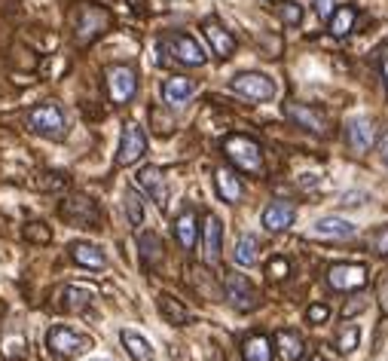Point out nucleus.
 <instances>
[{
	"mask_svg": "<svg viewBox=\"0 0 388 361\" xmlns=\"http://www.w3.org/2000/svg\"><path fill=\"white\" fill-rule=\"evenodd\" d=\"M223 294H227V300L236 306V309H242V313H251L254 306H257V288H254L248 278L244 276H239V273H230L227 278H223Z\"/></svg>",
	"mask_w": 388,
	"mask_h": 361,
	"instance_id": "obj_10",
	"label": "nucleus"
},
{
	"mask_svg": "<svg viewBox=\"0 0 388 361\" xmlns=\"http://www.w3.org/2000/svg\"><path fill=\"white\" fill-rule=\"evenodd\" d=\"M230 89L248 101H272L275 98V80L260 74V70H244L230 80Z\"/></svg>",
	"mask_w": 388,
	"mask_h": 361,
	"instance_id": "obj_5",
	"label": "nucleus"
},
{
	"mask_svg": "<svg viewBox=\"0 0 388 361\" xmlns=\"http://www.w3.org/2000/svg\"><path fill=\"white\" fill-rule=\"evenodd\" d=\"M361 343V328L358 325H343L340 334H336V349H340L343 355H352L355 349Z\"/></svg>",
	"mask_w": 388,
	"mask_h": 361,
	"instance_id": "obj_32",
	"label": "nucleus"
},
{
	"mask_svg": "<svg viewBox=\"0 0 388 361\" xmlns=\"http://www.w3.org/2000/svg\"><path fill=\"white\" fill-rule=\"evenodd\" d=\"M328 285L333 291H361L367 285L364 263H333L328 270Z\"/></svg>",
	"mask_w": 388,
	"mask_h": 361,
	"instance_id": "obj_9",
	"label": "nucleus"
},
{
	"mask_svg": "<svg viewBox=\"0 0 388 361\" xmlns=\"http://www.w3.org/2000/svg\"><path fill=\"white\" fill-rule=\"evenodd\" d=\"M376 141V126L370 117H352L345 122V144L352 153H367Z\"/></svg>",
	"mask_w": 388,
	"mask_h": 361,
	"instance_id": "obj_11",
	"label": "nucleus"
},
{
	"mask_svg": "<svg viewBox=\"0 0 388 361\" xmlns=\"http://www.w3.org/2000/svg\"><path fill=\"white\" fill-rule=\"evenodd\" d=\"M242 358L244 361H272V343L263 334H251L242 343Z\"/></svg>",
	"mask_w": 388,
	"mask_h": 361,
	"instance_id": "obj_29",
	"label": "nucleus"
},
{
	"mask_svg": "<svg viewBox=\"0 0 388 361\" xmlns=\"http://www.w3.org/2000/svg\"><path fill=\"white\" fill-rule=\"evenodd\" d=\"M379 74H382V86H385V95H388V43L379 46Z\"/></svg>",
	"mask_w": 388,
	"mask_h": 361,
	"instance_id": "obj_38",
	"label": "nucleus"
},
{
	"mask_svg": "<svg viewBox=\"0 0 388 361\" xmlns=\"http://www.w3.org/2000/svg\"><path fill=\"white\" fill-rule=\"evenodd\" d=\"M159 313H162V318H166L168 325H175V328H183V325H190V309L183 306L178 297H171V294H159Z\"/></svg>",
	"mask_w": 388,
	"mask_h": 361,
	"instance_id": "obj_26",
	"label": "nucleus"
},
{
	"mask_svg": "<svg viewBox=\"0 0 388 361\" xmlns=\"http://www.w3.org/2000/svg\"><path fill=\"white\" fill-rule=\"evenodd\" d=\"M95 300V291L86 285H68L65 291H61V306L68 309V313H83V309L92 306Z\"/></svg>",
	"mask_w": 388,
	"mask_h": 361,
	"instance_id": "obj_25",
	"label": "nucleus"
},
{
	"mask_svg": "<svg viewBox=\"0 0 388 361\" xmlns=\"http://www.w3.org/2000/svg\"><path fill=\"white\" fill-rule=\"evenodd\" d=\"M104 80H107V95L114 105H129L138 92V74L131 65H110L104 70Z\"/></svg>",
	"mask_w": 388,
	"mask_h": 361,
	"instance_id": "obj_6",
	"label": "nucleus"
},
{
	"mask_svg": "<svg viewBox=\"0 0 388 361\" xmlns=\"http://www.w3.org/2000/svg\"><path fill=\"white\" fill-rule=\"evenodd\" d=\"M119 340H122V346H126V352L135 358V361H153V358H156L153 346L147 343V337H141L138 331H129V328H122Z\"/></svg>",
	"mask_w": 388,
	"mask_h": 361,
	"instance_id": "obj_27",
	"label": "nucleus"
},
{
	"mask_svg": "<svg viewBox=\"0 0 388 361\" xmlns=\"http://www.w3.org/2000/svg\"><path fill=\"white\" fill-rule=\"evenodd\" d=\"M175 236H178V245L183 251H193L196 248V239H199V218H196V211L187 209L183 214H178V221H175Z\"/></svg>",
	"mask_w": 388,
	"mask_h": 361,
	"instance_id": "obj_19",
	"label": "nucleus"
},
{
	"mask_svg": "<svg viewBox=\"0 0 388 361\" xmlns=\"http://www.w3.org/2000/svg\"><path fill=\"white\" fill-rule=\"evenodd\" d=\"M379 153H382V162L388 166V132H382V138H379Z\"/></svg>",
	"mask_w": 388,
	"mask_h": 361,
	"instance_id": "obj_41",
	"label": "nucleus"
},
{
	"mask_svg": "<svg viewBox=\"0 0 388 361\" xmlns=\"http://www.w3.org/2000/svg\"><path fill=\"white\" fill-rule=\"evenodd\" d=\"M25 126L34 132V135H43V138H53V141H61L68 135V117L55 101H43V105L31 108L28 117H25Z\"/></svg>",
	"mask_w": 388,
	"mask_h": 361,
	"instance_id": "obj_1",
	"label": "nucleus"
},
{
	"mask_svg": "<svg viewBox=\"0 0 388 361\" xmlns=\"http://www.w3.org/2000/svg\"><path fill=\"white\" fill-rule=\"evenodd\" d=\"M312 236L315 239H328V242H345L355 236V224L343 221V218H321L312 226Z\"/></svg>",
	"mask_w": 388,
	"mask_h": 361,
	"instance_id": "obj_18",
	"label": "nucleus"
},
{
	"mask_svg": "<svg viewBox=\"0 0 388 361\" xmlns=\"http://www.w3.org/2000/svg\"><path fill=\"white\" fill-rule=\"evenodd\" d=\"M379 306H382V313H388V276H385V282H379Z\"/></svg>",
	"mask_w": 388,
	"mask_h": 361,
	"instance_id": "obj_40",
	"label": "nucleus"
},
{
	"mask_svg": "<svg viewBox=\"0 0 388 361\" xmlns=\"http://www.w3.org/2000/svg\"><path fill=\"white\" fill-rule=\"evenodd\" d=\"M202 248H205V261L214 266L220 261V251H223V226H220V218L217 214H205L202 221Z\"/></svg>",
	"mask_w": 388,
	"mask_h": 361,
	"instance_id": "obj_14",
	"label": "nucleus"
},
{
	"mask_svg": "<svg viewBox=\"0 0 388 361\" xmlns=\"http://www.w3.org/2000/svg\"><path fill=\"white\" fill-rule=\"evenodd\" d=\"M232 257H236L239 266H254L260 261V239L254 233H244L242 239L236 242V251H232Z\"/></svg>",
	"mask_w": 388,
	"mask_h": 361,
	"instance_id": "obj_30",
	"label": "nucleus"
},
{
	"mask_svg": "<svg viewBox=\"0 0 388 361\" xmlns=\"http://www.w3.org/2000/svg\"><path fill=\"white\" fill-rule=\"evenodd\" d=\"M89 346H92V340L86 334H77L74 328H68V325H55V328H49V334H46V349L58 358H74L80 352H86Z\"/></svg>",
	"mask_w": 388,
	"mask_h": 361,
	"instance_id": "obj_4",
	"label": "nucleus"
},
{
	"mask_svg": "<svg viewBox=\"0 0 388 361\" xmlns=\"http://www.w3.org/2000/svg\"><path fill=\"white\" fill-rule=\"evenodd\" d=\"M293 218H297V209H293L291 202H269L266 209H263V226H266L269 233H281V230H288V226L293 224Z\"/></svg>",
	"mask_w": 388,
	"mask_h": 361,
	"instance_id": "obj_16",
	"label": "nucleus"
},
{
	"mask_svg": "<svg viewBox=\"0 0 388 361\" xmlns=\"http://www.w3.org/2000/svg\"><path fill=\"white\" fill-rule=\"evenodd\" d=\"M373 251L379 254V257H388V226L376 230V236H373Z\"/></svg>",
	"mask_w": 388,
	"mask_h": 361,
	"instance_id": "obj_37",
	"label": "nucleus"
},
{
	"mask_svg": "<svg viewBox=\"0 0 388 361\" xmlns=\"http://www.w3.org/2000/svg\"><path fill=\"white\" fill-rule=\"evenodd\" d=\"M223 153H227V159L244 174L263 172V150L251 135H230L223 141Z\"/></svg>",
	"mask_w": 388,
	"mask_h": 361,
	"instance_id": "obj_3",
	"label": "nucleus"
},
{
	"mask_svg": "<svg viewBox=\"0 0 388 361\" xmlns=\"http://www.w3.org/2000/svg\"><path fill=\"white\" fill-rule=\"evenodd\" d=\"M279 16H281V22L288 28H297L303 22V6L297 4V0H284L281 9H279Z\"/></svg>",
	"mask_w": 388,
	"mask_h": 361,
	"instance_id": "obj_33",
	"label": "nucleus"
},
{
	"mask_svg": "<svg viewBox=\"0 0 388 361\" xmlns=\"http://www.w3.org/2000/svg\"><path fill=\"white\" fill-rule=\"evenodd\" d=\"M110 28V13L98 4H80L74 13V40L77 46H89Z\"/></svg>",
	"mask_w": 388,
	"mask_h": 361,
	"instance_id": "obj_2",
	"label": "nucleus"
},
{
	"mask_svg": "<svg viewBox=\"0 0 388 361\" xmlns=\"http://www.w3.org/2000/svg\"><path fill=\"white\" fill-rule=\"evenodd\" d=\"M214 187H217V196L227 205H236L239 199H242V181L236 178V172L232 169H217L214 172Z\"/></svg>",
	"mask_w": 388,
	"mask_h": 361,
	"instance_id": "obj_22",
	"label": "nucleus"
},
{
	"mask_svg": "<svg viewBox=\"0 0 388 361\" xmlns=\"http://www.w3.org/2000/svg\"><path fill=\"white\" fill-rule=\"evenodd\" d=\"M291 273V263L284 261V257H272V261L266 263V276L275 278V282H281V278H288Z\"/></svg>",
	"mask_w": 388,
	"mask_h": 361,
	"instance_id": "obj_35",
	"label": "nucleus"
},
{
	"mask_svg": "<svg viewBox=\"0 0 388 361\" xmlns=\"http://www.w3.org/2000/svg\"><path fill=\"white\" fill-rule=\"evenodd\" d=\"M306 318H309V325H324L330 318V309L324 303H315V306L306 309Z\"/></svg>",
	"mask_w": 388,
	"mask_h": 361,
	"instance_id": "obj_36",
	"label": "nucleus"
},
{
	"mask_svg": "<svg viewBox=\"0 0 388 361\" xmlns=\"http://www.w3.org/2000/svg\"><path fill=\"white\" fill-rule=\"evenodd\" d=\"M70 257H74V263L86 266V270H104L107 266V254L92 242H74L70 245Z\"/></svg>",
	"mask_w": 388,
	"mask_h": 361,
	"instance_id": "obj_20",
	"label": "nucleus"
},
{
	"mask_svg": "<svg viewBox=\"0 0 388 361\" xmlns=\"http://www.w3.org/2000/svg\"><path fill=\"white\" fill-rule=\"evenodd\" d=\"M193 92H196V83H193L190 77H168L166 83H162V98H166V105H183V101L193 98Z\"/></svg>",
	"mask_w": 388,
	"mask_h": 361,
	"instance_id": "obj_23",
	"label": "nucleus"
},
{
	"mask_svg": "<svg viewBox=\"0 0 388 361\" xmlns=\"http://www.w3.org/2000/svg\"><path fill=\"white\" fill-rule=\"evenodd\" d=\"M122 205H126V218L131 226H141L144 224V202H141V196L135 187H129L126 196H122Z\"/></svg>",
	"mask_w": 388,
	"mask_h": 361,
	"instance_id": "obj_31",
	"label": "nucleus"
},
{
	"mask_svg": "<svg viewBox=\"0 0 388 361\" xmlns=\"http://www.w3.org/2000/svg\"><path fill=\"white\" fill-rule=\"evenodd\" d=\"M284 117L293 120L300 129L315 132V135H328V120L318 110H312L309 105H284Z\"/></svg>",
	"mask_w": 388,
	"mask_h": 361,
	"instance_id": "obj_15",
	"label": "nucleus"
},
{
	"mask_svg": "<svg viewBox=\"0 0 388 361\" xmlns=\"http://www.w3.org/2000/svg\"><path fill=\"white\" fill-rule=\"evenodd\" d=\"M202 31H205V40H208L211 53L217 58H230L236 53V37H232L217 19H205V22H202Z\"/></svg>",
	"mask_w": 388,
	"mask_h": 361,
	"instance_id": "obj_13",
	"label": "nucleus"
},
{
	"mask_svg": "<svg viewBox=\"0 0 388 361\" xmlns=\"http://www.w3.org/2000/svg\"><path fill=\"white\" fill-rule=\"evenodd\" d=\"M135 184L150 196L153 202L159 205V209L166 205V174H162V169H156V166H144V169L138 172V181H135Z\"/></svg>",
	"mask_w": 388,
	"mask_h": 361,
	"instance_id": "obj_17",
	"label": "nucleus"
},
{
	"mask_svg": "<svg viewBox=\"0 0 388 361\" xmlns=\"http://www.w3.org/2000/svg\"><path fill=\"white\" fill-rule=\"evenodd\" d=\"M309 361H328V358H321V355H312Z\"/></svg>",
	"mask_w": 388,
	"mask_h": 361,
	"instance_id": "obj_42",
	"label": "nucleus"
},
{
	"mask_svg": "<svg viewBox=\"0 0 388 361\" xmlns=\"http://www.w3.org/2000/svg\"><path fill=\"white\" fill-rule=\"evenodd\" d=\"M315 13H318V19H330L333 0H315Z\"/></svg>",
	"mask_w": 388,
	"mask_h": 361,
	"instance_id": "obj_39",
	"label": "nucleus"
},
{
	"mask_svg": "<svg viewBox=\"0 0 388 361\" xmlns=\"http://www.w3.org/2000/svg\"><path fill=\"white\" fill-rule=\"evenodd\" d=\"M166 49H168L171 58L180 61V65H187V68H202L208 61L205 49H202L196 43V37H190V34H168L166 37Z\"/></svg>",
	"mask_w": 388,
	"mask_h": 361,
	"instance_id": "obj_7",
	"label": "nucleus"
},
{
	"mask_svg": "<svg viewBox=\"0 0 388 361\" xmlns=\"http://www.w3.org/2000/svg\"><path fill=\"white\" fill-rule=\"evenodd\" d=\"M138 251H141V263H144L147 270H153V266L162 261V254H166V245H162V239L156 233H141L138 236Z\"/></svg>",
	"mask_w": 388,
	"mask_h": 361,
	"instance_id": "obj_28",
	"label": "nucleus"
},
{
	"mask_svg": "<svg viewBox=\"0 0 388 361\" xmlns=\"http://www.w3.org/2000/svg\"><path fill=\"white\" fill-rule=\"evenodd\" d=\"M61 218L70 224H80V226H92L101 221V214H98V205L92 202L89 196H70V199L61 205Z\"/></svg>",
	"mask_w": 388,
	"mask_h": 361,
	"instance_id": "obj_12",
	"label": "nucleus"
},
{
	"mask_svg": "<svg viewBox=\"0 0 388 361\" xmlns=\"http://www.w3.org/2000/svg\"><path fill=\"white\" fill-rule=\"evenodd\" d=\"M25 239H28V242L46 245L49 239H53V230H49L46 224H28V226H25Z\"/></svg>",
	"mask_w": 388,
	"mask_h": 361,
	"instance_id": "obj_34",
	"label": "nucleus"
},
{
	"mask_svg": "<svg viewBox=\"0 0 388 361\" xmlns=\"http://www.w3.org/2000/svg\"><path fill=\"white\" fill-rule=\"evenodd\" d=\"M147 153V135L138 122H126L122 129V141L117 150V166H135V162Z\"/></svg>",
	"mask_w": 388,
	"mask_h": 361,
	"instance_id": "obj_8",
	"label": "nucleus"
},
{
	"mask_svg": "<svg viewBox=\"0 0 388 361\" xmlns=\"http://www.w3.org/2000/svg\"><path fill=\"white\" fill-rule=\"evenodd\" d=\"M355 25H358V9H355L352 4H345V6H336L330 19H328V31H330V37H349Z\"/></svg>",
	"mask_w": 388,
	"mask_h": 361,
	"instance_id": "obj_21",
	"label": "nucleus"
},
{
	"mask_svg": "<svg viewBox=\"0 0 388 361\" xmlns=\"http://www.w3.org/2000/svg\"><path fill=\"white\" fill-rule=\"evenodd\" d=\"M275 349H279L281 361H297L303 358L306 352V343L297 331H288V328H281V331H275Z\"/></svg>",
	"mask_w": 388,
	"mask_h": 361,
	"instance_id": "obj_24",
	"label": "nucleus"
}]
</instances>
